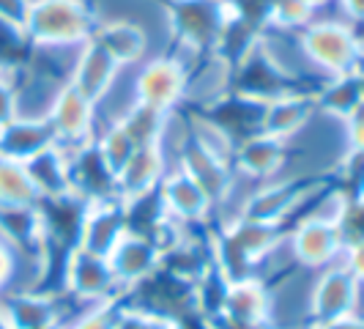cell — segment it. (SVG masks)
Instances as JSON below:
<instances>
[{
	"label": "cell",
	"mask_w": 364,
	"mask_h": 329,
	"mask_svg": "<svg viewBox=\"0 0 364 329\" xmlns=\"http://www.w3.org/2000/svg\"><path fill=\"white\" fill-rule=\"evenodd\" d=\"M359 99H362V85H359L356 72L337 74V83L323 96V108L328 113H337V115L348 118V115L359 113Z\"/></svg>",
	"instance_id": "5bb4252c"
},
{
	"label": "cell",
	"mask_w": 364,
	"mask_h": 329,
	"mask_svg": "<svg viewBox=\"0 0 364 329\" xmlns=\"http://www.w3.org/2000/svg\"><path fill=\"white\" fill-rule=\"evenodd\" d=\"M28 11H31V0H0V19L17 25L22 31H25Z\"/></svg>",
	"instance_id": "2e32d148"
},
{
	"label": "cell",
	"mask_w": 364,
	"mask_h": 329,
	"mask_svg": "<svg viewBox=\"0 0 364 329\" xmlns=\"http://www.w3.org/2000/svg\"><path fill=\"white\" fill-rule=\"evenodd\" d=\"M118 69V63L109 58L102 47H96L93 41H85L80 47L77 63H74V91L80 96H85L88 102L99 99L102 93L107 91L109 80Z\"/></svg>",
	"instance_id": "52a82bcc"
},
{
	"label": "cell",
	"mask_w": 364,
	"mask_h": 329,
	"mask_svg": "<svg viewBox=\"0 0 364 329\" xmlns=\"http://www.w3.org/2000/svg\"><path fill=\"white\" fill-rule=\"evenodd\" d=\"M91 102L85 96L66 88V91L58 96L53 110V129L55 135H63V137H80L85 129H88V118H91Z\"/></svg>",
	"instance_id": "30bf717a"
},
{
	"label": "cell",
	"mask_w": 364,
	"mask_h": 329,
	"mask_svg": "<svg viewBox=\"0 0 364 329\" xmlns=\"http://www.w3.org/2000/svg\"><path fill=\"white\" fill-rule=\"evenodd\" d=\"M53 124H31V121H9L0 127V157L11 162H25L33 154L55 143Z\"/></svg>",
	"instance_id": "5b68a950"
},
{
	"label": "cell",
	"mask_w": 364,
	"mask_h": 329,
	"mask_svg": "<svg viewBox=\"0 0 364 329\" xmlns=\"http://www.w3.org/2000/svg\"><path fill=\"white\" fill-rule=\"evenodd\" d=\"M167 25L186 50H214L222 22L228 17L225 0H167Z\"/></svg>",
	"instance_id": "7a4b0ae2"
},
{
	"label": "cell",
	"mask_w": 364,
	"mask_h": 329,
	"mask_svg": "<svg viewBox=\"0 0 364 329\" xmlns=\"http://www.w3.org/2000/svg\"><path fill=\"white\" fill-rule=\"evenodd\" d=\"M307 3H310V6L315 9V11H321V9H323V6H328L331 0H307Z\"/></svg>",
	"instance_id": "ffe728a7"
},
{
	"label": "cell",
	"mask_w": 364,
	"mask_h": 329,
	"mask_svg": "<svg viewBox=\"0 0 364 329\" xmlns=\"http://www.w3.org/2000/svg\"><path fill=\"white\" fill-rule=\"evenodd\" d=\"M337 228L331 222H321V219H310L301 225V231L296 234V253L310 261V263H318L334 253L337 247Z\"/></svg>",
	"instance_id": "8fae6325"
},
{
	"label": "cell",
	"mask_w": 364,
	"mask_h": 329,
	"mask_svg": "<svg viewBox=\"0 0 364 329\" xmlns=\"http://www.w3.org/2000/svg\"><path fill=\"white\" fill-rule=\"evenodd\" d=\"M109 269L124 277H143L156 261V250L151 247L146 236H121L115 241V247L107 253Z\"/></svg>",
	"instance_id": "ba28073f"
},
{
	"label": "cell",
	"mask_w": 364,
	"mask_h": 329,
	"mask_svg": "<svg viewBox=\"0 0 364 329\" xmlns=\"http://www.w3.org/2000/svg\"><path fill=\"white\" fill-rule=\"evenodd\" d=\"M9 272V258H6V253L0 250V277Z\"/></svg>",
	"instance_id": "d6986e66"
},
{
	"label": "cell",
	"mask_w": 364,
	"mask_h": 329,
	"mask_svg": "<svg viewBox=\"0 0 364 329\" xmlns=\"http://www.w3.org/2000/svg\"><path fill=\"white\" fill-rule=\"evenodd\" d=\"M304 53L310 55L318 66L334 74L356 72L359 63V38L353 33L350 22L340 19H312L301 33Z\"/></svg>",
	"instance_id": "3957f363"
},
{
	"label": "cell",
	"mask_w": 364,
	"mask_h": 329,
	"mask_svg": "<svg viewBox=\"0 0 364 329\" xmlns=\"http://www.w3.org/2000/svg\"><path fill=\"white\" fill-rule=\"evenodd\" d=\"M337 3V9L346 14V19L353 25V22H359L364 14V0H334Z\"/></svg>",
	"instance_id": "ac0fdd59"
},
{
	"label": "cell",
	"mask_w": 364,
	"mask_h": 329,
	"mask_svg": "<svg viewBox=\"0 0 364 329\" xmlns=\"http://www.w3.org/2000/svg\"><path fill=\"white\" fill-rule=\"evenodd\" d=\"M91 0H31L25 36L36 47H82L96 28Z\"/></svg>",
	"instance_id": "6da1fadb"
},
{
	"label": "cell",
	"mask_w": 364,
	"mask_h": 329,
	"mask_svg": "<svg viewBox=\"0 0 364 329\" xmlns=\"http://www.w3.org/2000/svg\"><path fill=\"white\" fill-rule=\"evenodd\" d=\"M36 189L28 179L22 162H11L0 157V203H33Z\"/></svg>",
	"instance_id": "4fadbf2b"
},
{
	"label": "cell",
	"mask_w": 364,
	"mask_h": 329,
	"mask_svg": "<svg viewBox=\"0 0 364 329\" xmlns=\"http://www.w3.org/2000/svg\"><path fill=\"white\" fill-rule=\"evenodd\" d=\"M279 154H282V148H279V140L274 137V135H266V132H260V135H250L247 137V143L241 146L238 151V160L241 164L250 170V173H269L277 167L279 162Z\"/></svg>",
	"instance_id": "7c38bea8"
},
{
	"label": "cell",
	"mask_w": 364,
	"mask_h": 329,
	"mask_svg": "<svg viewBox=\"0 0 364 329\" xmlns=\"http://www.w3.org/2000/svg\"><path fill=\"white\" fill-rule=\"evenodd\" d=\"M315 9L307 0H272V25L269 28H307L315 19Z\"/></svg>",
	"instance_id": "9a60e30c"
},
{
	"label": "cell",
	"mask_w": 364,
	"mask_h": 329,
	"mask_svg": "<svg viewBox=\"0 0 364 329\" xmlns=\"http://www.w3.org/2000/svg\"><path fill=\"white\" fill-rule=\"evenodd\" d=\"M164 206L181 217H200L208 206V195L189 173H176L164 182Z\"/></svg>",
	"instance_id": "9c48e42d"
},
{
	"label": "cell",
	"mask_w": 364,
	"mask_h": 329,
	"mask_svg": "<svg viewBox=\"0 0 364 329\" xmlns=\"http://www.w3.org/2000/svg\"><path fill=\"white\" fill-rule=\"evenodd\" d=\"M181 88H183V69L176 61H170V58H159V61L148 63L146 69H143V74H140V80H137L140 102L156 110L173 105L178 99Z\"/></svg>",
	"instance_id": "8992f818"
},
{
	"label": "cell",
	"mask_w": 364,
	"mask_h": 329,
	"mask_svg": "<svg viewBox=\"0 0 364 329\" xmlns=\"http://www.w3.org/2000/svg\"><path fill=\"white\" fill-rule=\"evenodd\" d=\"M14 118V91L9 83H3V69H0V127Z\"/></svg>",
	"instance_id": "e0dca14e"
},
{
	"label": "cell",
	"mask_w": 364,
	"mask_h": 329,
	"mask_svg": "<svg viewBox=\"0 0 364 329\" xmlns=\"http://www.w3.org/2000/svg\"><path fill=\"white\" fill-rule=\"evenodd\" d=\"M88 41H93L96 47H102L118 66H121V63H134L140 55L146 53V47H148L146 31H143L137 22L124 19V17L105 19V22L99 19Z\"/></svg>",
	"instance_id": "277c9868"
}]
</instances>
